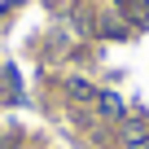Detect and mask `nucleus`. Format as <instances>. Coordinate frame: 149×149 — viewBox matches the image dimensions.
I'll return each instance as SVG.
<instances>
[{
  "label": "nucleus",
  "instance_id": "1",
  "mask_svg": "<svg viewBox=\"0 0 149 149\" xmlns=\"http://www.w3.org/2000/svg\"><path fill=\"white\" fill-rule=\"evenodd\" d=\"M123 149H149V118H127L123 123Z\"/></svg>",
  "mask_w": 149,
  "mask_h": 149
},
{
  "label": "nucleus",
  "instance_id": "2",
  "mask_svg": "<svg viewBox=\"0 0 149 149\" xmlns=\"http://www.w3.org/2000/svg\"><path fill=\"white\" fill-rule=\"evenodd\" d=\"M118 13H123L132 26H149V0H123Z\"/></svg>",
  "mask_w": 149,
  "mask_h": 149
},
{
  "label": "nucleus",
  "instance_id": "3",
  "mask_svg": "<svg viewBox=\"0 0 149 149\" xmlns=\"http://www.w3.org/2000/svg\"><path fill=\"white\" fill-rule=\"evenodd\" d=\"M66 92H70L74 101H88V105H97V97H101V92H97L92 84H84V79H66Z\"/></svg>",
  "mask_w": 149,
  "mask_h": 149
},
{
  "label": "nucleus",
  "instance_id": "4",
  "mask_svg": "<svg viewBox=\"0 0 149 149\" xmlns=\"http://www.w3.org/2000/svg\"><path fill=\"white\" fill-rule=\"evenodd\" d=\"M97 105H101V114H105V118H123V114H127V110H123V101H118L114 92H101V97H97Z\"/></svg>",
  "mask_w": 149,
  "mask_h": 149
},
{
  "label": "nucleus",
  "instance_id": "5",
  "mask_svg": "<svg viewBox=\"0 0 149 149\" xmlns=\"http://www.w3.org/2000/svg\"><path fill=\"white\" fill-rule=\"evenodd\" d=\"M101 35H105V40H123V35H127V22H118V18H101Z\"/></svg>",
  "mask_w": 149,
  "mask_h": 149
}]
</instances>
